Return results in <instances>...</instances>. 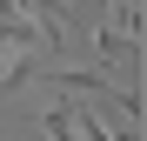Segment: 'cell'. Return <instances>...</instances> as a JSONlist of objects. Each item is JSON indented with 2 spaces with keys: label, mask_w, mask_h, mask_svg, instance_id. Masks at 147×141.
Returning <instances> with one entry per match:
<instances>
[{
  "label": "cell",
  "mask_w": 147,
  "mask_h": 141,
  "mask_svg": "<svg viewBox=\"0 0 147 141\" xmlns=\"http://www.w3.org/2000/svg\"><path fill=\"white\" fill-rule=\"evenodd\" d=\"M47 134H54V141H80V134H74V114L67 108H54V114H47V121H40Z\"/></svg>",
  "instance_id": "4"
},
{
  "label": "cell",
  "mask_w": 147,
  "mask_h": 141,
  "mask_svg": "<svg viewBox=\"0 0 147 141\" xmlns=\"http://www.w3.org/2000/svg\"><path fill=\"white\" fill-rule=\"evenodd\" d=\"M13 7L40 27V40H47V47H60V34H67V0H13Z\"/></svg>",
  "instance_id": "1"
},
{
  "label": "cell",
  "mask_w": 147,
  "mask_h": 141,
  "mask_svg": "<svg viewBox=\"0 0 147 141\" xmlns=\"http://www.w3.org/2000/svg\"><path fill=\"white\" fill-rule=\"evenodd\" d=\"M74 134H80V141H114V128L100 121V114H87V108L74 114Z\"/></svg>",
  "instance_id": "3"
},
{
  "label": "cell",
  "mask_w": 147,
  "mask_h": 141,
  "mask_svg": "<svg viewBox=\"0 0 147 141\" xmlns=\"http://www.w3.org/2000/svg\"><path fill=\"white\" fill-rule=\"evenodd\" d=\"M94 54H100V61H127V54H134V40H127V34H120L114 20H107V27L94 34Z\"/></svg>",
  "instance_id": "2"
}]
</instances>
